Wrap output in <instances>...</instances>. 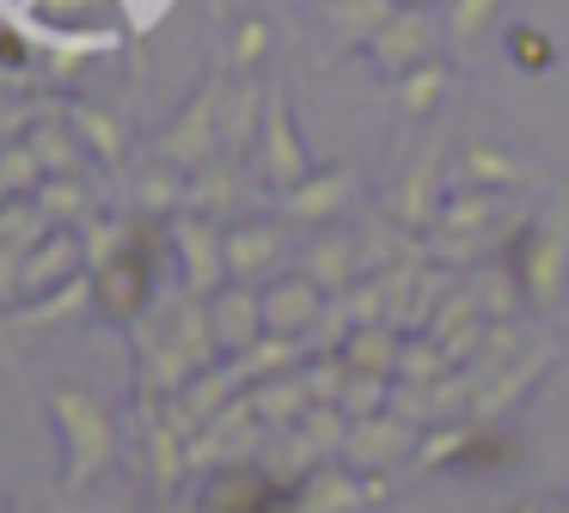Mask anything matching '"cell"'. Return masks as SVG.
<instances>
[{"instance_id": "4", "label": "cell", "mask_w": 569, "mask_h": 513, "mask_svg": "<svg viewBox=\"0 0 569 513\" xmlns=\"http://www.w3.org/2000/svg\"><path fill=\"white\" fill-rule=\"evenodd\" d=\"M515 513H539V507H515Z\"/></svg>"}, {"instance_id": "1", "label": "cell", "mask_w": 569, "mask_h": 513, "mask_svg": "<svg viewBox=\"0 0 569 513\" xmlns=\"http://www.w3.org/2000/svg\"><path fill=\"white\" fill-rule=\"evenodd\" d=\"M56 410H62V422H68V446H74V459H68V483H87V476L111 459V422H104L80 391H62Z\"/></svg>"}, {"instance_id": "5", "label": "cell", "mask_w": 569, "mask_h": 513, "mask_svg": "<svg viewBox=\"0 0 569 513\" xmlns=\"http://www.w3.org/2000/svg\"><path fill=\"white\" fill-rule=\"evenodd\" d=\"M557 513H569V507H557Z\"/></svg>"}, {"instance_id": "2", "label": "cell", "mask_w": 569, "mask_h": 513, "mask_svg": "<svg viewBox=\"0 0 569 513\" xmlns=\"http://www.w3.org/2000/svg\"><path fill=\"white\" fill-rule=\"evenodd\" d=\"M361 501H380V483L361 489V483H349V476H312V483L300 489L295 513H349V507H361Z\"/></svg>"}, {"instance_id": "3", "label": "cell", "mask_w": 569, "mask_h": 513, "mask_svg": "<svg viewBox=\"0 0 569 513\" xmlns=\"http://www.w3.org/2000/svg\"><path fill=\"white\" fill-rule=\"evenodd\" d=\"M398 440H405L398 428H361L356 434V464H386L398 452Z\"/></svg>"}]
</instances>
